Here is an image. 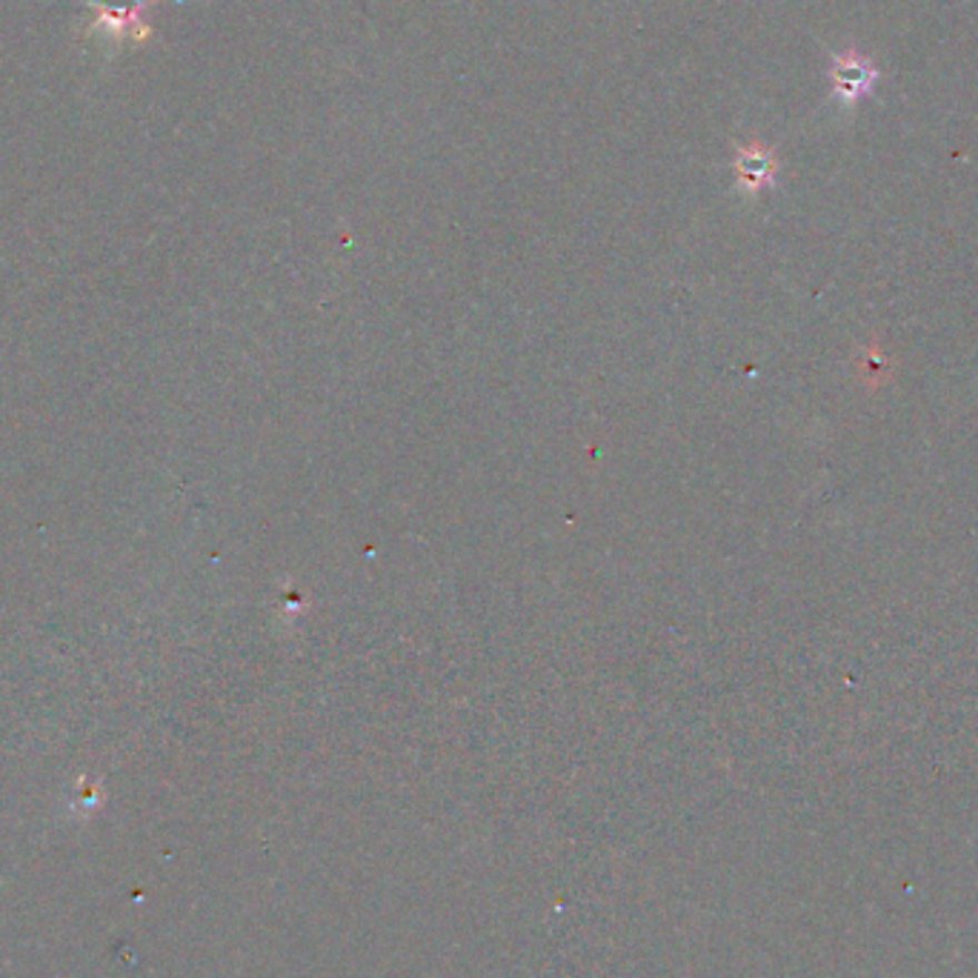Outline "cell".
Instances as JSON below:
<instances>
[{"label":"cell","mask_w":978,"mask_h":978,"mask_svg":"<svg viewBox=\"0 0 978 978\" xmlns=\"http://www.w3.org/2000/svg\"><path fill=\"white\" fill-rule=\"evenodd\" d=\"M879 78L881 69L867 55L856 52V49H844V52L832 58L830 87L836 100H841L844 107H856L865 98H870Z\"/></svg>","instance_id":"1"},{"label":"cell","mask_w":978,"mask_h":978,"mask_svg":"<svg viewBox=\"0 0 978 978\" xmlns=\"http://www.w3.org/2000/svg\"><path fill=\"white\" fill-rule=\"evenodd\" d=\"M735 172H739V180L744 184L747 189H761L767 187L776 175V158H772L770 149L759 147V144H750L739 152L735 158Z\"/></svg>","instance_id":"2"}]
</instances>
